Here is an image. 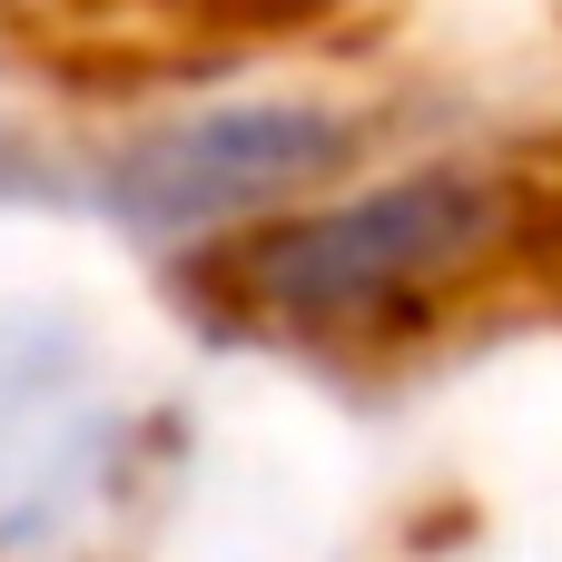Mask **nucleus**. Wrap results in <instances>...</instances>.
Instances as JSON below:
<instances>
[{
	"instance_id": "4",
	"label": "nucleus",
	"mask_w": 562,
	"mask_h": 562,
	"mask_svg": "<svg viewBox=\"0 0 562 562\" xmlns=\"http://www.w3.org/2000/svg\"><path fill=\"white\" fill-rule=\"evenodd\" d=\"M99 10L138 20L168 59H296L316 40L385 20L395 0H99Z\"/></svg>"
},
{
	"instance_id": "1",
	"label": "nucleus",
	"mask_w": 562,
	"mask_h": 562,
	"mask_svg": "<svg viewBox=\"0 0 562 562\" xmlns=\"http://www.w3.org/2000/svg\"><path fill=\"white\" fill-rule=\"evenodd\" d=\"M533 277H553L543 138L425 128L326 198L158 267V296L227 356L395 385Z\"/></svg>"
},
{
	"instance_id": "3",
	"label": "nucleus",
	"mask_w": 562,
	"mask_h": 562,
	"mask_svg": "<svg viewBox=\"0 0 562 562\" xmlns=\"http://www.w3.org/2000/svg\"><path fill=\"white\" fill-rule=\"evenodd\" d=\"M168 405H138L59 296L0 306V562H89L168 474Z\"/></svg>"
},
{
	"instance_id": "2",
	"label": "nucleus",
	"mask_w": 562,
	"mask_h": 562,
	"mask_svg": "<svg viewBox=\"0 0 562 562\" xmlns=\"http://www.w3.org/2000/svg\"><path fill=\"white\" fill-rule=\"evenodd\" d=\"M425 138L405 89H356L326 69H247V59H178V79L99 89L69 119L0 128V198L89 217L148 277L227 247L336 178L375 168L385 148Z\"/></svg>"
}]
</instances>
